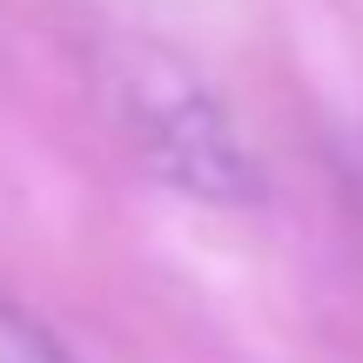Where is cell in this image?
<instances>
[{
    "instance_id": "cell-2",
    "label": "cell",
    "mask_w": 363,
    "mask_h": 363,
    "mask_svg": "<svg viewBox=\"0 0 363 363\" xmlns=\"http://www.w3.org/2000/svg\"><path fill=\"white\" fill-rule=\"evenodd\" d=\"M0 363H74V357L61 350V337L48 323H34L27 310H13L0 296Z\"/></svg>"
},
{
    "instance_id": "cell-1",
    "label": "cell",
    "mask_w": 363,
    "mask_h": 363,
    "mask_svg": "<svg viewBox=\"0 0 363 363\" xmlns=\"http://www.w3.org/2000/svg\"><path fill=\"white\" fill-rule=\"evenodd\" d=\"M101 94H108V115H115L121 148H128L162 189L195 195V202H216V208L262 202V162L249 155L235 115L169 48L121 40V48L108 54V67H101Z\"/></svg>"
}]
</instances>
